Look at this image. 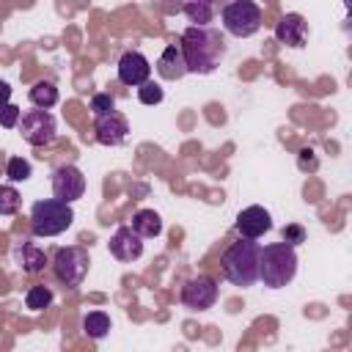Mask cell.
I'll return each instance as SVG.
<instances>
[{
  "label": "cell",
  "mask_w": 352,
  "mask_h": 352,
  "mask_svg": "<svg viewBox=\"0 0 352 352\" xmlns=\"http://www.w3.org/2000/svg\"><path fill=\"white\" fill-rule=\"evenodd\" d=\"M184 16L192 25H209L214 16V3L212 0H184Z\"/></svg>",
  "instance_id": "cell-19"
},
{
  "label": "cell",
  "mask_w": 352,
  "mask_h": 352,
  "mask_svg": "<svg viewBox=\"0 0 352 352\" xmlns=\"http://www.w3.org/2000/svg\"><path fill=\"white\" fill-rule=\"evenodd\" d=\"M8 102H11V85L6 80H0V107L8 104Z\"/></svg>",
  "instance_id": "cell-29"
},
{
  "label": "cell",
  "mask_w": 352,
  "mask_h": 352,
  "mask_svg": "<svg viewBox=\"0 0 352 352\" xmlns=\"http://www.w3.org/2000/svg\"><path fill=\"white\" fill-rule=\"evenodd\" d=\"M91 110H94V116H104V113L116 110V99L110 94H94L91 96Z\"/></svg>",
  "instance_id": "cell-25"
},
{
  "label": "cell",
  "mask_w": 352,
  "mask_h": 352,
  "mask_svg": "<svg viewBox=\"0 0 352 352\" xmlns=\"http://www.w3.org/2000/svg\"><path fill=\"white\" fill-rule=\"evenodd\" d=\"M297 162H300V170H316V165H319L311 148H302V151H300V160H297Z\"/></svg>",
  "instance_id": "cell-28"
},
{
  "label": "cell",
  "mask_w": 352,
  "mask_h": 352,
  "mask_svg": "<svg viewBox=\"0 0 352 352\" xmlns=\"http://www.w3.org/2000/svg\"><path fill=\"white\" fill-rule=\"evenodd\" d=\"M187 74H212L226 58V38L209 25H190L179 38Z\"/></svg>",
  "instance_id": "cell-1"
},
{
  "label": "cell",
  "mask_w": 352,
  "mask_h": 352,
  "mask_svg": "<svg viewBox=\"0 0 352 352\" xmlns=\"http://www.w3.org/2000/svg\"><path fill=\"white\" fill-rule=\"evenodd\" d=\"M30 102H33V107H41V110L55 107V104H58V88H55V82L38 80V82L30 88Z\"/></svg>",
  "instance_id": "cell-18"
},
{
  "label": "cell",
  "mask_w": 352,
  "mask_h": 352,
  "mask_svg": "<svg viewBox=\"0 0 352 352\" xmlns=\"http://www.w3.org/2000/svg\"><path fill=\"white\" fill-rule=\"evenodd\" d=\"M305 36H308V25H305V19L300 14H286L275 25V38L280 44H286V47H302Z\"/></svg>",
  "instance_id": "cell-14"
},
{
  "label": "cell",
  "mask_w": 352,
  "mask_h": 352,
  "mask_svg": "<svg viewBox=\"0 0 352 352\" xmlns=\"http://www.w3.org/2000/svg\"><path fill=\"white\" fill-rule=\"evenodd\" d=\"M82 330H85L88 338L99 341V338H104V336L110 333V316H107L104 311H91V314H85V319H82Z\"/></svg>",
  "instance_id": "cell-20"
},
{
  "label": "cell",
  "mask_w": 352,
  "mask_h": 352,
  "mask_svg": "<svg viewBox=\"0 0 352 352\" xmlns=\"http://www.w3.org/2000/svg\"><path fill=\"white\" fill-rule=\"evenodd\" d=\"M88 264H91V261H88V253H85L82 248H77V245L60 248V250L55 253V258H52L55 278H58L63 286H69V289H74V286H80V283L85 280Z\"/></svg>",
  "instance_id": "cell-6"
},
{
  "label": "cell",
  "mask_w": 352,
  "mask_h": 352,
  "mask_svg": "<svg viewBox=\"0 0 352 352\" xmlns=\"http://www.w3.org/2000/svg\"><path fill=\"white\" fill-rule=\"evenodd\" d=\"M148 74H151V63H148V58H146L143 52L126 50V52L118 58V80H121L124 85L138 88V85H143V82L148 80Z\"/></svg>",
  "instance_id": "cell-10"
},
{
  "label": "cell",
  "mask_w": 352,
  "mask_h": 352,
  "mask_svg": "<svg viewBox=\"0 0 352 352\" xmlns=\"http://www.w3.org/2000/svg\"><path fill=\"white\" fill-rule=\"evenodd\" d=\"M19 132L30 146H47L55 140L58 124H55V116L50 110L36 107V110H28L19 116Z\"/></svg>",
  "instance_id": "cell-7"
},
{
  "label": "cell",
  "mask_w": 352,
  "mask_h": 352,
  "mask_svg": "<svg viewBox=\"0 0 352 352\" xmlns=\"http://www.w3.org/2000/svg\"><path fill=\"white\" fill-rule=\"evenodd\" d=\"M280 236H283V242H289V245H300V242H305V228H302L300 223H289V226H283Z\"/></svg>",
  "instance_id": "cell-27"
},
{
  "label": "cell",
  "mask_w": 352,
  "mask_h": 352,
  "mask_svg": "<svg viewBox=\"0 0 352 352\" xmlns=\"http://www.w3.org/2000/svg\"><path fill=\"white\" fill-rule=\"evenodd\" d=\"M85 192V176L77 165H60L52 173V195L63 204H72L77 198H82Z\"/></svg>",
  "instance_id": "cell-9"
},
{
  "label": "cell",
  "mask_w": 352,
  "mask_h": 352,
  "mask_svg": "<svg viewBox=\"0 0 352 352\" xmlns=\"http://www.w3.org/2000/svg\"><path fill=\"white\" fill-rule=\"evenodd\" d=\"M19 116H22V110H19L16 104H11V102L3 104V107H0V126H3V129H14V126L19 124Z\"/></svg>",
  "instance_id": "cell-26"
},
{
  "label": "cell",
  "mask_w": 352,
  "mask_h": 352,
  "mask_svg": "<svg viewBox=\"0 0 352 352\" xmlns=\"http://www.w3.org/2000/svg\"><path fill=\"white\" fill-rule=\"evenodd\" d=\"M258 253L261 245L256 239H239L234 245H228L220 256V267L228 283L234 286H253L258 280Z\"/></svg>",
  "instance_id": "cell-3"
},
{
  "label": "cell",
  "mask_w": 352,
  "mask_h": 352,
  "mask_svg": "<svg viewBox=\"0 0 352 352\" xmlns=\"http://www.w3.org/2000/svg\"><path fill=\"white\" fill-rule=\"evenodd\" d=\"M110 253L118 261H135L143 256V236L132 226H118L110 236Z\"/></svg>",
  "instance_id": "cell-12"
},
{
  "label": "cell",
  "mask_w": 352,
  "mask_h": 352,
  "mask_svg": "<svg viewBox=\"0 0 352 352\" xmlns=\"http://www.w3.org/2000/svg\"><path fill=\"white\" fill-rule=\"evenodd\" d=\"M214 302H217V283H214V278L198 275V278H190L182 286V305L184 308H190V311H206Z\"/></svg>",
  "instance_id": "cell-8"
},
{
  "label": "cell",
  "mask_w": 352,
  "mask_h": 352,
  "mask_svg": "<svg viewBox=\"0 0 352 352\" xmlns=\"http://www.w3.org/2000/svg\"><path fill=\"white\" fill-rule=\"evenodd\" d=\"M223 28L234 38H250L261 28V8L253 0H231L223 6Z\"/></svg>",
  "instance_id": "cell-5"
},
{
  "label": "cell",
  "mask_w": 352,
  "mask_h": 352,
  "mask_svg": "<svg viewBox=\"0 0 352 352\" xmlns=\"http://www.w3.org/2000/svg\"><path fill=\"white\" fill-rule=\"evenodd\" d=\"M162 88L154 82V80H146L143 85H138V99L143 102V104H160L162 102Z\"/></svg>",
  "instance_id": "cell-24"
},
{
  "label": "cell",
  "mask_w": 352,
  "mask_h": 352,
  "mask_svg": "<svg viewBox=\"0 0 352 352\" xmlns=\"http://www.w3.org/2000/svg\"><path fill=\"white\" fill-rule=\"evenodd\" d=\"M272 228V217L264 206H248L236 214V234L245 239H258Z\"/></svg>",
  "instance_id": "cell-13"
},
{
  "label": "cell",
  "mask_w": 352,
  "mask_h": 352,
  "mask_svg": "<svg viewBox=\"0 0 352 352\" xmlns=\"http://www.w3.org/2000/svg\"><path fill=\"white\" fill-rule=\"evenodd\" d=\"M157 74L162 80H182L187 74V63H184V55H182V47L173 41L162 50V55L157 58Z\"/></svg>",
  "instance_id": "cell-15"
},
{
  "label": "cell",
  "mask_w": 352,
  "mask_h": 352,
  "mask_svg": "<svg viewBox=\"0 0 352 352\" xmlns=\"http://www.w3.org/2000/svg\"><path fill=\"white\" fill-rule=\"evenodd\" d=\"M297 275V250L289 242L264 245L258 253V280L267 289H283Z\"/></svg>",
  "instance_id": "cell-2"
},
{
  "label": "cell",
  "mask_w": 352,
  "mask_h": 352,
  "mask_svg": "<svg viewBox=\"0 0 352 352\" xmlns=\"http://www.w3.org/2000/svg\"><path fill=\"white\" fill-rule=\"evenodd\" d=\"M74 223V212L69 204L58 198H44L36 201L30 209V231L36 236H58Z\"/></svg>",
  "instance_id": "cell-4"
},
{
  "label": "cell",
  "mask_w": 352,
  "mask_h": 352,
  "mask_svg": "<svg viewBox=\"0 0 352 352\" xmlns=\"http://www.w3.org/2000/svg\"><path fill=\"white\" fill-rule=\"evenodd\" d=\"M50 302H52V292L47 286H30L28 294H25V305L30 311H44Z\"/></svg>",
  "instance_id": "cell-21"
},
{
  "label": "cell",
  "mask_w": 352,
  "mask_h": 352,
  "mask_svg": "<svg viewBox=\"0 0 352 352\" xmlns=\"http://www.w3.org/2000/svg\"><path fill=\"white\" fill-rule=\"evenodd\" d=\"M16 258H19L22 270L30 272V275H36V272H41L47 267V253L38 250L33 242H22V248H16Z\"/></svg>",
  "instance_id": "cell-17"
},
{
  "label": "cell",
  "mask_w": 352,
  "mask_h": 352,
  "mask_svg": "<svg viewBox=\"0 0 352 352\" xmlns=\"http://www.w3.org/2000/svg\"><path fill=\"white\" fill-rule=\"evenodd\" d=\"M19 192H16V187H11V184H0V214H16V209H19Z\"/></svg>",
  "instance_id": "cell-22"
},
{
  "label": "cell",
  "mask_w": 352,
  "mask_h": 352,
  "mask_svg": "<svg viewBox=\"0 0 352 352\" xmlns=\"http://www.w3.org/2000/svg\"><path fill=\"white\" fill-rule=\"evenodd\" d=\"M6 176H8L11 182H28V179H30V162L22 160V157H11V160L6 162Z\"/></svg>",
  "instance_id": "cell-23"
},
{
  "label": "cell",
  "mask_w": 352,
  "mask_h": 352,
  "mask_svg": "<svg viewBox=\"0 0 352 352\" xmlns=\"http://www.w3.org/2000/svg\"><path fill=\"white\" fill-rule=\"evenodd\" d=\"M132 228H135L143 239L160 236V234H162V220H160V214H157L154 209H138V212L132 214Z\"/></svg>",
  "instance_id": "cell-16"
},
{
  "label": "cell",
  "mask_w": 352,
  "mask_h": 352,
  "mask_svg": "<svg viewBox=\"0 0 352 352\" xmlns=\"http://www.w3.org/2000/svg\"><path fill=\"white\" fill-rule=\"evenodd\" d=\"M94 132H96V140L102 146H121L129 135V124L118 110H110L104 116H96Z\"/></svg>",
  "instance_id": "cell-11"
}]
</instances>
